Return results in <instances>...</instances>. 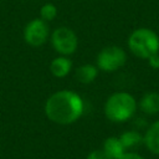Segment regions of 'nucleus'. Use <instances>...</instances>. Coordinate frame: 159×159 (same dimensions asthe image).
I'll list each match as a JSON object with an SVG mask.
<instances>
[{"mask_svg": "<svg viewBox=\"0 0 159 159\" xmlns=\"http://www.w3.org/2000/svg\"><path fill=\"white\" fill-rule=\"evenodd\" d=\"M140 109L147 114H155L159 112V93L149 92L144 94L139 102Z\"/></svg>", "mask_w": 159, "mask_h": 159, "instance_id": "nucleus-10", "label": "nucleus"}, {"mask_svg": "<svg viewBox=\"0 0 159 159\" xmlns=\"http://www.w3.org/2000/svg\"><path fill=\"white\" fill-rule=\"evenodd\" d=\"M57 16V7L51 4V2H46L45 5L41 6L40 9V17L46 21V22H50L52 21L55 17Z\"/></svg>", "mask_w": 159, "mask_h": 159, "instance_id": "nucleus-13", "label": "nucleus"}, {"mask_svg": "<svg viewBox=\"0 0 159 159\" xmlns=\"http://www.w3.org/2000/svg\"><path fill=\"white\" fill-rule=\"evenodd\" d=\"M119 140L122 142V144L124 145V148H130V147H135L138 144H140L144 138L135 130H128V132H124L120 137H119Z\"/></svg>", "mask_w": 159, "mask_h": 159, "instance_id": "nucleus-12", "label": "nucleus"}, {"mask_svg": "<svg viewBox=\"0 0 159 159\" xmlns=\"http://www.w3.org/2000/svg\"><path fill=\"white\" fill-rule=\"evenodd\" d=\"M83 99L70 89H62L51 94L45 103L47 118L57 124H71L83 113Z\"/></svg>", "mask_w": 159, "mask_h": 159, "instance_id": "nucleus-1", "label": "nucleus"}, {"mask_svg": "<svg viewBox=\"0 0 159 159\" xmlns=\"http://www.w3.org/2000/svg\"><path fill=\"white\" fill-rule=\"evenodd\" d=\"M97 75H98V67L94 65H91V63L82 65L76 70L77 81L81 83H84V84L92 83L96 80Z\"/></svg>", "mask_w": 159, "mask_h": 159, "instance_id": "nucleus-11", "label": "nucleus"}, {"mask_svg": "<svg viewBox=\"0 0 159 159\" xmlns=\"http://www.w3.org/2000/svg\"><path fill=\"white\" fill-rule=\"evenodd\" d=\"M86 159H111L107 154H106V152L102 149V150H93V152H91L88 155H87V158Z\"/></svg>", "mask_w": 159, "mask_h": 159, "instance_id": "nucleus-14", "label": "nucleus"}, {"mask_svg": "<svg viewBox=\"0 0 159 159\" xmlns=\"http://www.w3.org/2000/svg\"><path fill=\"white\" fill-rule=\"evenodd\" d=\"M127 61L124 50L119 46H107L97 55V67L104 72H114Z\"/></svg>", "mask_w": 159, "mask_h": 159, "instance_id": "nucleus-5", "label": "nucleus"}, {"mask_svg": "<svg viewBox=\"0 0 159 159\" xmlns=\"http://www.w3.org/2000/svg\"><path fill=\"white\" fill-rule=\"evenodd\" d=\"M119 159H143L140 155L135 154V153H125L123 157H120Z\"/></svg>", "mask_w": 159, "mask_h": 159, "instance_id": "nucleus-16", "label": "nucleus"}, {"mask_svg": "<svg viewBox=\"0 0 159 159\" xmlns=\"http://www.w3.org/2000/svg\"><path fill=\"white\" fill-rule=\"evenodd\" d=\"M48 35H50L48 25L41 17L34 19L30 22H27L24 30V39L26 43L34 47H39L43 45L47 41Z\"/></svg>", "mask_w": 159, "mask_h": 159, "instance_id": "nucleus-6", "label": "nucleus"}, {"mask_svg": "<svg viewBox=\"0 0 159 159\" xmlns=\"http://www.w3.org/2000/svg\"><path fill=\"white\" fill-rule=\"evenodd\" d=\"M71 68H72V62L66 56H58L53 58L50 63V71L57 78L66 77L70 73Z\"/></svg>", "mask_w": 159, "mask_h": 159, "instance_id": "nucleus-7", "label": "nucleus"}, {"mask_svg": "<svg viewBox=\"0 0 159 159\" xmlns=\"http://www.w3.org/2000/svg\"><path fill=\"white\" fill-rule=\"evenodd\" d=\"M128 47L137 57L148 60L159 52V37L153 30L140 27L134 30L128 37Z\"/></svg>", "mask_w": 159, "mask_h": 159, "instance_id": "nucleus-3", "label": "nucleus"}, {"mask_svg": "<svg viewBox=\"0 0 159 159\" xmlns=\"http://www.w3.org/2000/svg\"><path fill=\"white\" fill-rule=\"evenodd\" d=\"M137 102L127 92H116L111 94L104 104V114L112 122H125L135 113Z\"/></svg>", "mask_w": 159, "mask_h": 159, "instance_id": "nucleus-2", "label": "nucleus"}, {"mask_svg": "<svg viewBox=\"0 0 159 159\" xmlns=\"http://www.w3.org/2000/svg\"><path fill=\"white\" fill-rule=\"evenodd\" d=\"M51 43L56 52L62 56H68L76 52L78 47L77 35L70 27L61 26L51 34Z\"/></svg>", "mask_w": 159, "mask_h": 159, "instance_id": "nucleus-4", "label": "nucleus"}, {"mask_svg": "<svg viewBox=\"0 0 159 159\" xmlns=\"http://www.w3.org/2000/svg\"><path fill=\"white\" fill-rule=\"evenodd\" d=\"M148 61H149L150 67H153V68H159V52L155 53V55H153V56H150V57L148 58Z\"/></svg>", "mask_w": 159, "mask_h": 159, "instance_id": "nucleus-15", "label": "nucleus"}, {"mask_svg": "<svg viewBox=\"0 0 159 159\" xmlns=\"http://www.w3.org/2000/svg\"><path fill=\"white\" fill-rule=\"evenodd\" d=\"M144 143L152 153L159 155V120L150 124V127L147 129V133L144 135Z\"/></svg>", "mask_w": 159, "mask_h": 159, "instance_id": "nucleus-9", "label": "nucleus"}, {"mask_svg": "<svg viewBox=\"0 0 159 159\" xmlns=\"http://www.w3.org/2000/svg\"><path fill=\"white\" fill-rule=\"evenodd\" d=\"M103 150L111 159H119L125 154V148L119 140V138L116 137H109L104 140L103 144Z\"/></svg>", "mask_w": 159, "mask_h": 159, "instance_id": "nucleus-8", "label": "nucleus"}]
</instances>
